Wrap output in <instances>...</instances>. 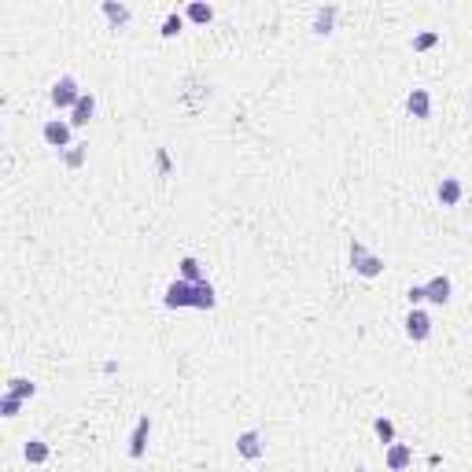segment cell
Wrapping results in <instances>:
<instances>
[{
    "label": "cell",
    "mask_w": 472,
    "mask_h": 472,
    "mask_svg": "<svg viewBox=\"0 0 472 472\" xmlns=\"http://www.w3.org/2000/svg\"><path fill=\"white\" fill-rule=\"evenodd\" d=\"M351 266L358 277H380V273H384V258L373 255L362 240H351Z\"/></svg>",
    "instance_id": "1"
},
{
    "label": "cell",
    "mask_w": 472,
    "mask_h": 472,
    "mask_svg": "<svg viewBox=\"0 0 472 472\" xmlns=\"http://www.w3.org/2000/svg\"><path fill=\"white\" fill-rule=\"evenodd\" d=\"M85 93H82V89H78V82H74V78L71 74H63L59 78V82H52V93H48V100H52V108H59V111H74L78 108V100H82Z\"/></svg>",
    "instance_id": "2"
},
{
    "label": "cell",
    "mask_w": 472,
    "mask_h": 472,
    "mask_svg": "<svg viewBox=\"0 0 472 472\" xmlns=\"http://www.w3.org/2000/svg\"><path fill=\"white\" fill-rule=\"evenodd\" d=\"M192 299H196V288L189 284V281H174V284H166V295H163V307L166 310H185V307H192Z\"/></svg>",
    "instance_id": "3"
},
{
    "label": "cell",
    "mask_w": 472,
    "mask_h": 472,
    "mask_svg": "<svg viewBox=\"0 0 472 472\" xmlns=\"http://www.w3.org/2000/svg\"><path fill=\"white\" fill-rule=\"evenodd\" d=\"M71 129H74V126H71V122H63V118H48L41 133H45V140H48V148L67 152V148H74V144H71Z\"/></svg>",
    "instance_id": "4"
},
{
    "label": "cell",
    "mask_w": 472,
    "mask_h": 472,
    "mask_svg": "<svg viewBox=\"0 0 472 472\" xmlns=\"http://www.w3.org/2000/svg\"><path fill=\"white\" fill-rule=\"evenodd\" d=\"M236 454L244 457V462H258L262 454H266V443H262V432H240L236 436Z\"/></svg>",
    "instance_id": "5"
},
{
    "label": "cell",
    "mask_w": 472,
    "mask_h": 472,
    "mask_svg": "<svg viewBox=\"0 0 472 472\" xmlns=\"http://www.w3.org/2000/svg\"><path fill=\"white\" fill-rule=\"evenodd\" d=\"M406 336H410L413 344H425V339L432 336V318L421 307H413L410 314H406Z\"/></svg>",
    "instance_id": "6"
},
{
    "label": "cell",
    "mask_w": 472,
    "mask_h": 472,
    "mask_svg": "<svg viewBox=\"0 0 472 472\" xmlns=\"http://www.w3.org/2000/svg\"><path fill=\"white\" fill-rule=\"evenodd\" d=\"M425 292H428V303H436V307H447L450 303V292H454V284L447 273H436L428 284H425Z\"/></svg>",
    "instance_id": "7"
},
{
    "label": "cell",
    "mask_w": 472,
    "mask_h": 472,
    "mask_svg": "<svg viewBox=\"0 0 472 472\" xmlns=\"http://www.w3.org/2000/svg\"><path fill=\"white\" fill-rule=\"evenodd\" d=\"M148 436H152V417H140L133 436H129V457H133V462H140L144 450H148Z\"/></svg>",
    "instance_id": "8"
},
{
    "label": "cell",
    "mask_w": 472,
    "mask_h": 472,
    "mask_svg": "<svg viewBox=\"0 0 472 472\" xmlns=\"http://www.w3.org/2000/svg\"><path fill=\"white\" fill-rule=\"evenodd\" d=\"M410 462H413V450L406 447V443H391V447L384 450V465L391 472H406V469H410Z\"/></svg>",
    "instance_id": "9"
},
{
    "label": "cell",
    "mask_w": 472,
    "mask_h": 472,
    "mask_svg": "<svg viewBox=\"0 0 472 472\" xmlns=\"http://www.w3.org/2000/svg\"><path fill=\"white\" fill-rule=\"evenodd\" d=\"M406 111L425 122V118L432 115V96H428V89H410V96H406Z\"/></svg>",
    "instance_id": "10"
},
{
    "label": "cell",
    "mask_w": 472,
    "mask_h": 472,
    "mask_svg": "<svg viewBox=\"0 0 472 472\" xmlns=\"http://www.w3.org/2000/svg\"><path fill=\"white\" fill-rule=\"evenodd\" d=\"M336 15H339V8L336 4H325L314 11V34L318 37H329L332 34V26H336Z\"/></svg>",
    "instance_id": "11"
},
{
    "label": "cell",
    "mask_w": 472,
    "mask_h": 472,
    "mask_svg": "<svg viewBox=\"0 0 472 472\" xmlns=\"http://www.w3.org/2000/svg\"><path fill=\"white\" fill-rule=\"evenodd\" d=\"M436 196H439L443 207H457V203H462V181H457V177H443Z\"/></svg>",
    "instance_id": "12"
},
{
    "label": "cell",
    "mask_w": 472,
    "mask_h": 472,
    "mask_svg": "<svg viewBox=\"0 0 472 472\" xmlns=\"http://www.w3.org/2000/svg\"><path fill=\"white\" fill-rule=\"evenodd\" d=\"M93 115H96V96L85 93L82 100H78V108L71 111L67 122H71V126H89V118H93Z\"/></svg>",
    "instance_id": "13"
},
{
    "label": "cell",
    "mask_w": 472,
    "mask_h": 472,
    "mask_svg": "<svg viewBox=\"0 0 472 472\" xmlns=\"http://www.w3.org/2000/svg\"><path fill=\"white\" fill-rule=\"evenodd\" d=\"M192 288H196V299H192L196 310H214L218 307V292H214L211 281H200V284H192Z\"/></svg>",
    "instance_id": "14"
},
{
    "label": "cell",
    "mask_w": 472,
    "mask_h": 472,
    "mask_svg": "<svg viewBox=\"0 0 472 472\" xmlns=\"http://www.w3.org/2000/svg\"><path fill=\"white\" fill-rule=\"evenodd\" d=\"M181 281H189V284H200V281H207V273H203V262L196 258V255H185L181 258Z\"/></svg>",
    "instance_id": "15"
},
{
    "label": "cell",
    "mask_w": 472,
    "mask_h": 472,
    "mask_svg": "<svg viewBox=\"0 0 472 472\" xmlns=\"http://www.w3.org/2000/svg\"><path fill=\"white\" fill-rule=\"evenodd\" d=\"M22 457H26L30 465H45L48 457H52V450H48V443H45V439H26Z\"/></svg>",
    "instance_id": "16"
},
{
    "label": "cell",
    "mask_w": 472,
    "mask_h": 472,
    "mask_svg": "<svg viewBox=\"0 0 472 472\" xmlns=\"http://www.w3.org/2000/svg\"><path fill=\"white\" fill-rule=\"evenodd\" d=\"M8 395H15V399H34L37 395V384H34V380H26V376H11L8 380Z\"/></svg>",
    "instance_id": "17"
},
{
    "label": "cell",
    "mask_w": 472,
    "mask_h": 472,
    "mask_svg": "<svg viewBox=\"0 0 472 472\" xmlns=\"http://www.w3.org/2000/svg\"><path fill=\"white\" fill-rule=\"evenodd\" d=\"M185 19H192V22L207 26V22L214 19V8H211V4H203V0H192V4L185 8Z\"/></svg>",
    "instance_id": "18"
},
{
    "label": "cell",
    "mask_w": 472,
    "mask_h": 472,
    "mask_svg": "<svg viewBox=\"0 0 472 472\" xmlns=\"http://www.w3.org/2000/svg\"><path fill=\"white\" fill-rule=\"evenodd\" d=\"M103 15H108L115 26H126L129 19H133V11H129L126 4H115V0H103Z\"/></svg>",
    "instance_id": "19"
},
{
    "label": "cell",
    "mask_w": 472,
    "mask_h": 472,
    "mask_svg": "<svg viewBox=\"0 0 472 472\" xmlns=\"http://www.w3.org/2000/svg\"><path fill=\"white\" fill-rule=\"evenodd\" d=\"M373 432H376V439L384 443V447H391V443H395V425H391V417H376V421H373Z\"/></svg>",
    "instance_id": "20"
},
{
    "label": "cell",
    "mask_w": 472,
    "mask_h": 472,
    "mask_svg": "<svg viewBox=\"0 0 472 472\" xmlns=\"http://www.w3.org/2000/svg\"><path fill=\"white\" fill-rule=\"evenodd\" d=\"M181 30H185V15L170 11V15H166V22H163V37H177Z\"/></svg>",
    "instance_id": "21"
},
{
    "label": "cell",
    "mask_w": 472,
    "mask_h": 472,
    "mask_svg": "<svg viewBox=\"0 0 472 472\" xmlns=\"http://www.w3.org/2000/svg\"><path fill=\"white\" fill-rule=\"evenodd\" d=\"M436 45H439V34L436 30H425V34L413 37V52H428V48H436Z\"/></svg>",
    "instance_id": "22"
},
{
    "label": "cell",
    "mask_w": 472,
    "mask_h": 472,
    "mask_svg": "<svg viewBox=\"0 0 472 472\" xmlns=\"http://www.w3.org/2000/svg\"><path fill=\"white\" fill-rule=\"evenodd\" d=\"M63 163H67L71 170H78V166H82V163H85V144H74V148H67V152H63Z\"/></svg>",
    "instance_id": "23"
},
{
    "label": "cell",
    "mask_w": 472,
    "mask_h": 472,
    "mask_svg": "<svg viewBox=\"0 0 472 472\" xmlns=\"http://www.w3.org/2000/svg\"><path fill=\"white\" fill-rule=\"evenodd\" d=\"M19 410H22V399H15V395L0 399V413H4V417H19Z\"/></svg>",
    "instance_id": "24"
},
{
    "label": "cell",
    "mask_w": 472,
    "mask_h": 472,
    "mask_svg": "<svg viewBox=\"0 0 472 472\" xmlns=\"http://www.w3.org/2000/svg\"><path fill=\"white\" fill-rule=\"evenodd\" d=\"M406 299H410V307H421V303H428V292H425V284H413L410 292H406Z\"/></svg>",
    "instance_id": "25"
}]
</instances>
